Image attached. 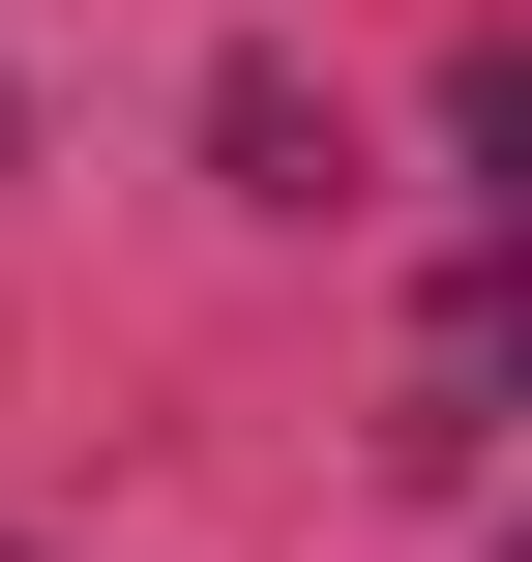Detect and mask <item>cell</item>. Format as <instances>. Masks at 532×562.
I'll list each match as a JSON object with an SVG mask.
<instances>
[{
    "label": "cell",
    "instance_id": "cell-2",
    "mask_svg": "<svg viewBox=\"0 0 532 562\" xmlns=\"http://www.w3.org/2000/svg\"><path fill=\"white\" fill-rule=\"evenodd\" d=\"M474 148H503V207H532V30H503V59H474Z\"/></svg>",
    "mask_w": 532,
    "mask_h": 562
},
{
    "label": "cell",
    "instance_id": "cell-3",
    "mask_svg": "<svg viewBox=\"0 0 532 562\" xmlns=\"http://www.w3.org/2000/svg\"><path fill=\"white\" fill-rule=\"evenodd\" d=\"M503 562H532V533H503Z\"/></svg>",
    "mask_w": 532,
    "mask_h": 562
},
{
    "label": "cell",
    "instance_id": "cell-1",
    "mask_svg": "<svg viewBox=\"0 0 532 562\" xmlns=\"http://www.w3.org/2000/svg\"><path fill=\"white\" fill-rule=\"evenodd\" d=\"M415 385H444V415H532V267H503V296H444V356H415Z\"/></svg>",
    "mask_w": 532,
    "mask_h": 562
}]
</instances>
